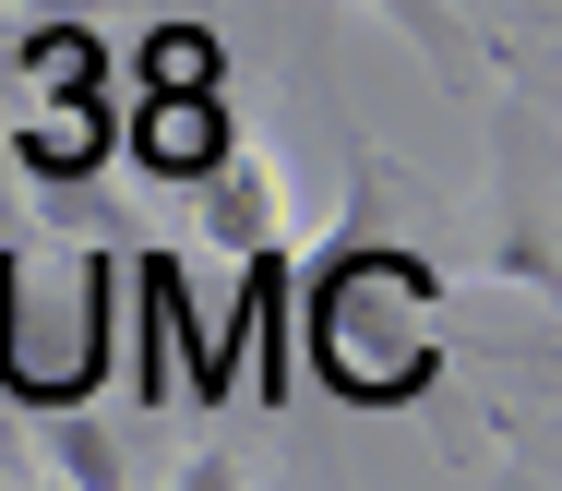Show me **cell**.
Masks as SVG:
<instances>
[{"label":"cell","instance_id":"obj_1","mask_svg":"<svg viewBox=\"0 0 562 491\" xmlns=\"http://www.w3.org/2000/svg\"><path fill=\"white\" fill-rule=\"evenodd\" d=\"M300 300H312V371H324L336 395L395 408V395H419V383H431V336H419V312L443 300V276H431L419 252L347 241L336 264H312V276H300Z\"/></svg>","mask_w":562,"mask_h":491},{"label":"cell","instance_id":"obj_2","mask_svg":"<svg viewBox=\"0 0 562 491\" xmlns=\"http://www.w3.org/2000/svg\"><path fill=\"white\" fill-rule=\"evenodd\" d=\"M192 180H204V228H216L227 252L288 241V180H276V156H263V144H239V132H227V156H216V168H192Z\"/></svg>","mask_w":562,"mask_h":491},{"label":"cell","instance_id":"obj_3","mask_svg":"<svg viewBox=\"0 0 562 491\" xmlns=\"http://www.w3.org/2000/svg\"><path fill=\"white\" fill-rule=\"evenodd\" d=\"M227 85H168V97H144V156L156 168H216L227 156Z\"/></svg>","mask_w":562,"mask_h":491},{"label":"cell","instance_id":"obj_4","mask_svg":"<svg viewBox=\"0 0 562 491\" xmlns=\"http://www.w3.org/2000/svg\"><path fill=\"white\" fill-rule=\"evenodd\" d=\"M24 408H36V395H24ZM36 468H60L72 491H120V480H132V468H120V444L85 420V408H36Z\"/></svg>","mask_w":562,"mask_h":491},{"label":"cell","instance_id":"obj_5","mask_svg":"<svg viewBox=\"0 0 562 491\" xmlns=\"http://www.w3.org/2000/svg\"><path fill=\"white\" fill-rule=\"evenodd\" d=\"M168 85H216V36L204 24H156L144 36V97H168Z\"/></svg>","mask_w":562,"mask_h":491},{"label":"cell","instance_id":"obj_6","mask_svg":"<svg viewBox=\"0 0 562 491\" xmlns=\"http://www.w3.org/2000/svg\"><path fill=\"white\" fill-rule=\"evenodd\" d=\"M371 12H383L395 36H419L431 60H479V36H467V12H454V0H371Z\"/></svg>","mask_w":562,"mask_h":491},{"label":"cell","instance_id":"obj_7","mask_svg":"<svg viewBox=\"0 0 562 491\" xmlns=\"http://www.w3.org/2000/svg\"><path fill=\"white\" fill-rule=\"evenodd\" d=\"M491 276H515V288H551V241H539V228L491 241Z\"/></svg>","mask_w":562,"mask_h":491},{"label":"cell","instance_id":"obj_8","mask_svg":"<svg viewBox=\"0 0 562 491\" xmlns=\"http://www.w3.org/2000/svg\"><path fill=\"white\" fill-rule=\"evenodd\" d=\"M109 0H24V24H97Z\"/></svg>","mask_w":562,"mask_h":491}]
</instances>
